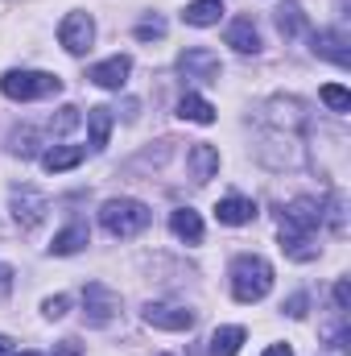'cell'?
<instances>
[{
    "mask_svg": "<svg viewBox=\"0 0 351 356\" xmlns=\"http://www.w3.org/2000/svg\"><path fill=\"white\" fill-rule=\"evenodd\" d=\"M186 166H190V178L203 186V182H211V178L219 175V149H215V145H207V141H198V145H190Z\"/></svg>",
    "mask_w": 351,
    "mask_h": 356,
    "instance_id": "cell-14",
    "label": "cell"
},
{
    "mask_svg": "<svg viewBox=\"0 0 351 356\" xmlns=\"http://www.w3.org/2000/svg\"><path fill=\"white\" fill-rule=\"evenodd\" d=\"M281 253L293 261H314L318 245H310V236H302V232H281Z\"/></svg>",
    "mask_w": 351,
    "mask_h": 356,
    "instance_id": "cell-24",
    "label": "cell"
},
{
    "mask_svg": "<svg viewBox=\"0 0 351 356\" xmlns=\"http://www.w3.org/2000/svg\"><path fill=\"white\" fill-rule=\"evenodd\" d=\"M228 46L240 50V54H261V29L252 17H236L228 25Z\"/></svg>",
    "mask_w": 351,
    "mask_h": 356,
    "instance_id": "cell-15",
    "label": "cell"
},
{
    "mask_svg": "<svg viewBox=\"0 0 351 356\" xmlns=\"http://www.w3.org/2000/svg\"><path fill=\"white\" fill-rule=\"evenodd\" d=\"M4 290H8V269L0 266V294H4Z\"/></svg>",
    "mask_w": 351,
    "mask_h": 356,
    "instance_id": "cell-36",
    "label": "cell"
},
{
    "mask_svg": "<svg viewBox=\"0 0 351 356\" xmlns=\"http://www.w3.org/2000/svg\"><path fill=\"white\" fill-rule=\"evenodd\" d=\"M79 120H83V112H79L75 104H62V108H58V116H50V133H54V137H67Z\"/></svg>",
    "mask_w": 351,
    "mask_h": 356,
    "instance_id": "cell-28",
    "label": "cell"
},
{
    "mask_svg": "<svg viewBox=\"0 0 351 356\" xmlns=\"http://www.w3.org/2000/svg\"><path fill=\"white\" fill-rule=\"evenodd\" d=\"M261 356H293V348H289V344H268Z\"/></svg>",
    "mask_w": 351,
    "mask_h": 356,
    "instance_id": "cell-34",
    "label": "cell"
},
{
    "mask_svg": "<svg viewBox=\"0 0 351 356\" xmlns=\"http://www.w3.org/2000/svg\"><path fill=\"white\" fill-rule=\"evenodd\" d=\"M166 29H170V25H166V17H162V13H149V17H141V21H137V29H132V33H137V42H162V38H166Z\"/></svg>",
    "mask_w": 351,
    "mask_h": 356,
    "instance_id": "cell-26",
    "label": "cell"
},
{
    "mask_svg": "<svg viewBox=\"0 0 351 356\" xmlns=\"http://www.w3.org/2000/svg\"><path fill=\"white\" fill-rule=\"evenodd\" d=\"M8 207H12V220H17L21 228H37V224L46 220V211H50L46 195H42L37 186H29V182L8 186Z\"/></svg>",
    "mask_w": 351,
    "mask_h": 356,
    "instance_id": "cell-6",
    "label": "cell"
},
{
    "mask_svg": "<svg viewBox=\"0 0 351 356\" xmlns=\"http://www.w3.org/2000/svg\"><path fill=\"white\" fill-rule=\"evenodd\" d=\"M268 290H273V266L264 261L261 253H240L232 261V298L252 307V302H261Z\"/></svg>",
    "mask_w": 351,
    "mask_h": 356,
    "instance_id": "cell-1",
    "label": "cell"
},
{
    "mask_svg": "<svg viewBox=\"0 0 351 356\" xmlns=\"http://www.w3.org/2000/svg\"><path fill=\"white\" fill-rule=\"evenodd\" d=\"M339 356H343V353H339Z\"/></svg>",
    "mask_w": 351,
    "mask_h": 356,
    "instance_id": "cell-38",
    "label": "cell"
},
{
    "mask_svg": "<svg viewBox=\"0 0 351 356\" xmlns=\"http://www.w3.org/2000/svg\"><path fill=\"white\" fill-rule=\"evenodd\" d=\"M273 21H277L281 38H298V33H306V13H302L298 0H285V4L273 13Z\"/></svg>",
    "mask_w": 351,
    "mask_h": 356,
    "instance_id": "cell-22",
    "label": "cell"
},
{
    "mask_svg": "<svg viewBox=\"0 0 351 356\" xmlns=\"http://www.w3.org/2000/svg\"><path fill=\"white\" fill-rule=\"evenodd\" d=\"M149 220H153V211H149L141 199H132V195L108 199V203L99 207V224H103V232H108V236H120V241L141 236V232L149 228Z\"/></svg>",
    "mask_w": 351,
    "mask_h": 356,
    "instance_id": "cell-2",
    "label": "cell"
},
{
    "mask_svg": "<svg viewBox=\"0 0 351 356\" xmlns=\"http://www.w3.org/2000/svg\"><path fill=\"white\" fill-rule=\"evenodd\" d=\"M306 302H310L306 294H289V298L281 302V311H285L289 319H302V315H306Z\"/></svg>",
    "mask_w": 351,
    "mask_h": 356,
    "instance_id": "cell-31",
    "label": "cell"
},
{
    "mask_svg": "<svg viewBox=\"0 0 351 356\" xmlns=\"http://www.w3.org/2000/svg\"><path fill=\"white\" fill-rule=\"evenodd\" d=\"M264 120H268V129H277V133H302L306 129V104L298 99V95H273L268 104H264Z\"/></svg>",
    "mask_w": 351,
    "mask_h": 356,
    "instance_id": "cell-7",
    "label": "cell"
},
{
    "mask_svg": "<svg viewBox=\"0 0 351 356\" xmlns=\"http://www.w3.org/2000/svg\"><path fill=\"white\" fill-rule=\"evenodd\" d=\"M178 75L190 79V83H219L223 63H219V54L207 50V46H186V50L178 54Z\"/></svg>",
    "mask_w": 351,
    "mask_h": 356,
    "instance_id": "cell-5",
    "label": "cell"
},
{
    "mask_svg": "<svg viewBox=\"0 0 351 356\" xmlns=\"http://www.w3.org/2000/svg\"><path fill=\"white\" fill-rule=\"evenodd\" d=\"M141 319L157 332H190L194 327V311L190 307H174V302H145Z\"/></svg>",
    "mask_w": 351,
    "mask_h": 356,
    "instance_id": "cell-10",
    "label": "cell"
},
{
    "mask_svg": "<svg viewBox=\"0 0 351 356\" xmlns=\"http://www.w3.org/2000/svg\"><path fill=\"white\" fill-rule=\"evenodd\" d=\"M170 232L186 245H203V216L194 207H174L170 211Z\"/></svg>",
    "mask_w": 351,
    "mask_h": 356,
    "instance_id": "cell-17",
    "label": "cell"
},
{
    "mask_svg": "<svg viewBox=\"0 0 351 356\" xmlns=\"http://www.w3.org/2000/svg\"><path fill=\"white\" fill-rule=\"evenodd\" d=\"M112 124H116V116H112V108H108V104L87 108V133H91V149H95V154H103V149H108Z\"/></svg>",
    "mask_w": 351,
    "mask_h": 356,
    "instance_id": "cell-18",
    "label": "cell"
},
{
    "mask_svg": "<svg viewBox=\"0 0 351 356\" xmlns=\"http://www.w3.org/2000/svg\"><path fill=\"white\" fill-rule=\"evenodd\" d=\"M8 149L17 154V158H42V149H37V129H17L12 137H8Z\"/></svg>",
    "mask_w": 351,
    "mask_h": 356,
    "instance_id": "cell-25",
    "label": "cell"
},
{
    "mask_svg": "<svg viewBox=\"0 0 351 356\" xmlns=\"http://www.w3.org/2000/svg\"><path fill=\"white\" fill-rule=\"evenodd\" d=\"M83 348H79V340H62L58 344V353H50V356H79Z\"/></svg>",
    "mask_w": 351,
    "mask_h": 356,
    "instance_id": "cell-33",
    "label": "cell"
},
{
    "mask_svg": "<svg viewBox=\"0 0 351 356\" xmlns=\"http://www.w3.org/2000/svg\"><path fill=\"white\" fill-rule=\"evenodd\" d=\"M91 245V232L87 224H67L58 236H54V245H50V253L54 257H71V253H79V249H87Z\"/></svg>",
    "mask_w": 351,
    "mask_h": 356,
    "instance_id": "cell-20",
    "label": "cell"
},
{
    "mask_svg": "<svg viewBox=\"0 0 351 356\" xmlns=\"http://www.w3.org/2000/svg\"><path fill=\"white\" fill-rule=\"evenodd\" d=\"M348 307H351V286H348V277H339L335 282V311L348 315Z\"/></svg>",
    "mask_w": 351,
    "mask_h": 356,
    "instance_id": "cell-32",
    "label": "cell"
},
{
    "mask_svg": "<svg viewBox=\"0 0 351 356\" xmlns=\"http://www.w3.org/2000/svg\"><path fill=\"white\" fill-rule=\"evenodd\" d=\"M178 116L190 120V124H215V108H211V99H203V95H194V91H186V95L178 99Z\"/></svg>",
    "mask_w": 351,
    "mask_h": 356,
    "instance_id": "cell-21",
    "label": "cell"
},
{
    "mask_svg": "<svg viewBox=\"0 0 351 356\" xmlns=\"http://www.w3.org/2000/svg\"><path fill=\"white\" fill-rule=\"evenodd\" d=\"M318 95H323V104H327L331 112H351V91L343 88V83H327Z\"/></svg>",
    "mask_w": 351,
    "mask_h": 356,
    "instance_id": "cell-29",
    "label": "cell"
},
{
    "mask_svg": "<svg viewBox=\"0 0 351 356\" xmlns=\"http://www.w3.org/2000/svg\"><path fill=\"white\" fill-rule=\"evenodd\" d=\"M248 340V332L240 327V323H228V327H215V336H211V356H236L240 353V344Z\"/></svg>",
    "mask_w": 351,
    "mask_h": 356,
    "instance_id": "cell-23",
    "label": "cell"
},
{
    "mask_svg": "<svg viewBox=\"0 0 351 356\" xmlns=\"http://www.w3.org/2000/svg\"><path fill=\"white\" fill-rule=\"evenodd\" d=\"M128 75H132V58H128V54H112V58L95 63V67L87 71V79L95 83V88H103V91H120L124 83H128Z\"/></svg>",
    "mask_w": 351,
    "mask_h": 356,
    "instance_id": "cell-11",
    "label": "cell"
},
{
    "mask_svg": "<svg viewBox=\"0 0 351 356\" xmlns=\"http://www.w3.org/2000/svg\"><path fill=\"white\" fill-rule=\"evenodd\" d=\"M223 0H190L186 8H182V21L186 25H194V29H211V25H219L223 21Z\"/></svg>",
    "mask_w": 351,
    "mask_h": 356,
    "instance_id": "cell-16",
    "label": "cell"
},
{
    "mask_svg": "<svg viewBox=\"0 0 351 356\" xmlns=\"http://www.w3.org/2000/svg\"><path fill=\"white\" fill-rule=\"evenodd\" d=\"M83 158H87V149H83V145H54V149H46V154H42V166H46L50 175H62V170L83 166Z\"/></svg>",
    "mask_w": 351,
    "mask_h": 356,
    "instance_id": "cell-19",
    "label": "cell"
},
{
    "mask_svg": "<svg viewBox=\"0 0 351 356\" xmlns=\"http://www.w3.org/2000/svg\"><path fill=\"white\" fill-rule=\"evenodd\" d=\"M83 319H87V327L116 323L120 319V294L112 286H103V282H87V290H83Z\"/></svg>",
    "mask_w": 351,
    "mask_h": 356,
    "instance_id": "cell-4",
    "label": "cell"
},
{
    "mask_svg": "<svg viewBox=\"0 0 351 356\" xmlns=\"http://www.w3.org/2000/svg\"><path fill=\"white\" fill-rule=\"evenodd\" d=\"M310 50H314L318 58L335 63V67H351V50H348V33H343V29H318V33L310 38Z\"/></svg>",
    "mask_w": 351,
    "mask_h": 356,
    "instance_id": "cell-12",
    "label": "cell"
},
{
    "mask_svg": "<svg viewBox=\"0 0 351 356\" xmlns=\"http://www.w3.org/2000/svg\"><path fill=\"white\" fill-rule=\"evenodd\" d=\"M343 207H348V199H343V195H331V199L323 203V224H331V232H335V236H343V232H348Z\"/></svg>",
    "mask_w": 351,
    "mask_h": 356,
    "instance_id": "cell-27",
    "label": "cell"
},
{
    "mask_svg": "<svg viewBox=\"0 0 351 356\" xmlns=\"http://www.w3.org/2000/svg\"><path fill=\"white\" fill-rule=\"evenodd\" d=\"M8 356H37V353H8Z\"/></svg>",
    "mask_w": 351,
    "mask_h": 356,
    "instance_id": "cell-37",
    "label": "cell"
},
{
    "mask_svg": "<svg viewBox=\"0 0 351 356\" xmlns=\"http://www.w3.org/2000/svg\"><path fill=\"white\" fill-rule=\"evenodd\" d=\"M12 353V340H8V336H0V356H8Z\"/></svg>",
    "mask_w": 351,
    "mask_h": 356,
    "instance_id": "cell-35",
    "label": "cell"
},
{
    "mask_svg": "<svg viewBox=\"0 0 351 356\" xmlns=\"http://www.w3.org/2000/svg\"><path fill=\"white\" fill-rule=\"evenodd\" d=\"M215 220L219 224H232V228H244V224L257 220V203L244 199V195H228V199L215 203Z\"/></svg>",
    "mask_w": 351,
    "mask_h": 356,
    "instance_id": "cell-13",
    "label": "cell"
},
{
    "mask_svg": "<svg viewBox=\"0 0 351 356\" xmlns=\"http://www.w3.org/2000/svg\"><path fill=\"white\" fill-rule=\"evenodd\" d=\"M67 311H71V298H67V294H54V298L42 302V315H46V319H62Z\"/></svg>",
    "mask_w": 351,
    "mask_h": 356,
    "instance_id": "cell-30",
    "label": "cell"
},
{
    "mask_svg": "<svg viewBox=\"0 0 351 356\" xmlns=\"http://www.w3.org/2000/svg\"><path fill=\"white\" fill-rule=\"evenodd\" d=\"M318 224H323V203L310 199V195H302V199H293V203L281 207V232H302V236H310Z\"/></svg>",
    "mask_w": 351,
    "mask_h": 356,
    "instance_id": "cell-9",
    "label": "cell"
},
{
    "mask_svg": "<svg viewBox=\"0 0 351 356\" xmlns=\"http://www.w3.org/2000/svg\"><path fill=\"white\" fill-rule=\"evenodd\" d=\"M0 91L8 99H46V95H58L62 91V79L50 75V71H4L0 75Z\"/></svg>",
    "mask_w": 351,
    "mask_h": 356,
    "instance_id": "cell-3",
    "label": "cell"
},
{
    "mask_svg": "<svg viewBox=\"0 0 351 356\" xmlns=\"http://www.w3.org/2000/svg\"><path fill=\"white\" fill-rule=\"evenodd\" d=\"M58 42H62L67 54L83 58L91 46H95V17L91 13H67L62 25H58Z\"/></svg>",
    "mask_w": 351,
    "mask_h": 356,
    "instance_id": "cell-8",
    "label": "cell"
}]
</instances>
